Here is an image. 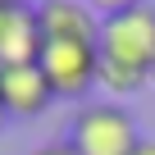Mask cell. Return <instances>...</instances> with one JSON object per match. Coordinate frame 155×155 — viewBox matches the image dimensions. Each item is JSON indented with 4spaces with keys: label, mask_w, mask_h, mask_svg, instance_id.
<instances>
[{
    "label": "cell",
    "mask_w": 155,
    "mask_h": 155,
    "mask_svg": "<svg viewBox=\"0 0 155 155\" xmlns=\"http://www.w3.org/2000/svg\"><path fill=\"white\" fill-rule=\"evenodd\" d=\"M101 78L96 87L110 96H132L150 82V64H155V5H137L123 14L101 18Z\"/></svg>",
    "instance_id": "cell-1"
},
{
    "label": "cell",
    "mask_w": 155,
    "mask_h": 155,
    "mask_svg": "<svg viewBox=\"0 0 155 155\" xmlns=\"http://www.w3.org/2000/svg\"><path fill=\"white\" fill-rule=\"evenodd\" d=\"M64 141L78 155H132L137 141H141V132H137V119L123 105H114V101H87L73 114Z\"/></svg>",
    "instance_id": "cell-2"
},
{
    "label": "cell",
    "mask_w": 155,
    "mask_h": 155,
    "mask_svg": "<svg viewBox=\"0 0 155 155\" xmlns=\"http://www.w3.org/2000/svg\"><path fill=\"white\" fill-rule=\"evenodd\" d=\"M37 64L46 73L55 101H82L96 87V78H101V50H96V41H59V37H46Z\"/></svg>",
    "instance_id": "cell-3"
},
{
    "label": "cell",
    "mask_w": 155,
    "mask_h": 155,
    "mask_svg": "<svg viewBox=\"0 0 155 155\" xmlns=\"http://www.w3.org/2000/svg\"><path fill=\"white\" fill-rule=\"evenodd\" d=\"M41 55V18L28 0H0V68L32 64Z\"/></svg>",
    "instance_id": "cell-4"
},
{
    "label": "cell",
    "mask_w": 155,
    "mask_h": 155,
    "mask_svg": "<svg viewBox=\"0 0 155 155\" xmlns=\"http://www.w3.org/2000/svg\"><path fill=\"white\" fill-rule=\"evenodd\" d=\"M0 101H5V114L9 119H41L55 101L50 82H46V73L41 64H9V68H0Z\"/></svg>",
    "instance_id": "cell-5"
},
{
    "label": "cell",
    "mask_w": 155,
    "mask_h": 155,
    "mask_svg": "<svg viewBox=\"0 0 155 155\" xmlns=\"http://www.w3.org/2000/svg\"><path fill=\"white\" fill-rule=\"evenodd\" d=\"M37 18H41V41L46 37H59V41H101V18L87 9V0H41Z\"/></svg>",
    "instance_id": "cell-6"
},
{
    "label": "cell",
    "mask_w": 155,
    "mask_h": 155,
    "mask_svg": "<svg viewBox=\"0 0 155 155\" xmlns=\"http://www.w3.org/2000/svg\"><path fill=\"white\" fill-rule=\"evenodd\" d=\"M137 5H146V0H87V9L96 18H110V14H123V9H137Z\"/></svg>",
    "instance_id": "cell-7"
},
{
    "label": "cell",
    "mask_w": 155,
    "mask_h": 155,
    "mask_svg": "<svg viewBox=\"0 0 155 155\" xmlns=\"http://www.w3.org/2000/svg\"><path fill=\"white\" fill-rule=\"evenodd\" d=\"M32 155H78V150H73L68 141H46V146H37Z\"/></svg>",
    "instance_id": "cell-8"
},
{
    "label": "cell",
    "mask_w": 155,
    "mask_h": 155,
    "mask_svg": "<svg viewBox=\"0 0 155 155\" xmlns=\"http://www.w3.org/2000/svg\"><path fill=\"white\" fill-rule=\"evenodd\" d=\"M132 155H155V137H141V141H137V150H132Z\"/></svg>",
    "instance_id": "cell-9"
},
{
    "label": "cell",
    "mask_w": 155,
    "mask_h": 155,
    "mask_svg": "<svg viewBox=\"0 0 155 155\" xmlns=\"http://www.w3.org/2000/svg\"><path fill=\"white\" fill-rule=\"evenodd\" d=\"M5 123H9V114H5V101H0V132H5Z\"/></svg>",
    "instance_id": "cell-10"
},
{
    "label": "cell",
    "mask_w": 155,
    "mask_h": 155,
    "mask_svg": "<svg viewBox=\"0 0 155 155\" xmlns=\"http://www.w3.org/2000/svg\"><path fill=\"white\" fill-rule=\"evenodd\" d=\"M150 82H155V64H150Z\"/></svg>",
    "instance_id": "cell-11"
}]
</instances>
